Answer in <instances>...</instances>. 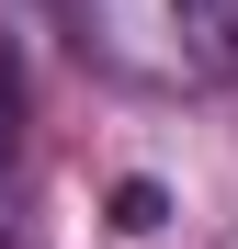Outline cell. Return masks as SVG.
Instances as JSON below:
<instances>
[{
	"label": "cell",
	"mask_w": 238,
	"mask_h": 249,
	"mask_svg": "<svg viewBox=\"0 0 238 249\" xmlns=\"http://www.w3.org/2000/svg\"><path fill=\"white\" fill-rule=\"evenodd\" d=\"M170 57H182V79L227 91L238 79V0H170Z\"/></svg>",
	"instance_id": "1"
},
{
	"label": "cell",
	"mask_w": 238,
	"mask_h": 249,
	"mask_svg": "<svg viewBox=\"0 0 238 249\" xmlns=\"http://www.w3.org/2000/svg\"><path fill=\"white\" fill-rule=\"evenodd\" d=\"M159 215H170V193H159V181H125V193H113V227H136V238H147Z\"/></svg>",
	"instance_id": "2"
}]
</instances>
